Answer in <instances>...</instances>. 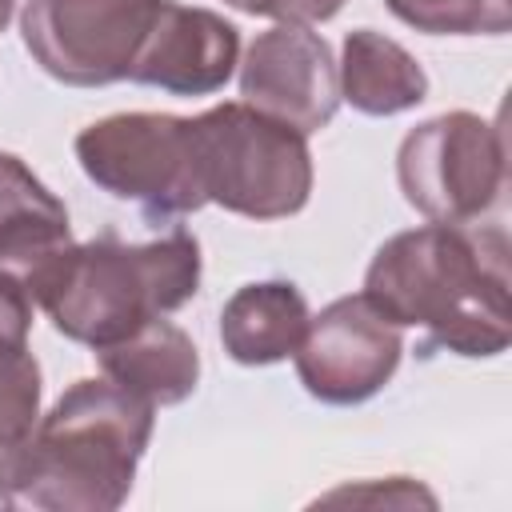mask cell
I'll use <instances>...</instances> for the list:
<instances>
[{
    "label": "cell",
    "mask_w": 512,
    "mask_h": 512,
    "mask_svg": "<svg viewBox=\"0 0 512 512\" xmlns=\"http://www.w3.org/2000/svg\"><path fill=\"white\" fill-rule=\"evenodd\" d=\"M504 228L420 224L384 240L364 272V300L396 328H424L456 356H500L512 340Z\"/></svg>",
    "instance_id": "6da1fadb"
},
{
    "label": "cell",
    "mask_w": 512,
    "mask_h": 512,
    "mask_svg": "<svg viewBox=\"0 0 512 512\" xmlns=\"http://www.w3.org/2000/svg\"><path fill=\"white\" fill-rule=\"evenodd\" d=\"M156 408L120 384L76 380L40 420L0 504L40 512H116L152 440Z\"/></svg>",
    "instance_id": "7a4b0ae2"
},
{
    "label": "cell",
    "mask_w": 512,
    "mask_h": 512,
    "mask_svg": "<svg viewBox=\"0 0 512 512\" xmlns=\"http://www.w3.org/2000/svg\"><path fill=\"white\" fill-rule=\"evenodd\" d=\"M196 288L200 244L192 232L172 228L148 244H128L116 232H104L68 248L36 308L48 312L60 336L100 352L140 324L176 312Z\"/></svg>",
    "instance_id": "3957f363"
},
{
    "label": "cell",
    "mask_w": 512,
    "mask_h": 512,
    "mask_svg": "<svg viewBox=\"0 0 512 512\" xmlns=\"http://www.w3.org/2000/svg\"><path fill=\"white\" fill-rule=\"evenodd\" d=\"M188 120L208 204L248 220H284L308 204L312 152L304 132L248 104H216Z\"/></svg>",
    "instance_id": "277c9868"
},
{
    "label": "cell",
    "mask_w": 512,
    "mask_h": 512,
    "mask_svg": "<svg viewBox=\"0 0 512 512\" xmlns=\"http://www.w3.org/2000/svg\"><path fill=\"white\" fill-rule=\"evenodd\" d=\"M72 148L96 188L140 204L148 216H188L208 204L188 116L116 112L88 124Z\"/></svg>",
    "instance_id": "5b68a950"
},
{
    "label": "cell",
    "mask_w": 512,
    "mask_h": 512,
    "mask_svg": "<svg viewBox=\"0 0 512 512\" xmlns=\"http://www.w3.org/2000/svg\"><path fill=\"white\" fill-rule=\"evenodd\" d=\"M396 180L424 220L476 224L508 188L504 128L476 112L432 116L400 140Z\"/></svg>",
    "instance_id": "8992f818"
},
{
    "label": "cell",
    "mask_w": 512,
    "mask_h": 512,
    "mask_svg": "<svg viewBox=\"0 0 512 512\" xmlns=\"http://www.w3.org/2000/svg\"><path fill=\"white\" fill-rule=\"evenodd\" d=\"M156 12L160 0H28L20 36L52 80L100 88L128 80Z\"/></svg>",
    "instance_id": "52a82bcc"
},
{
    "label": "cell",
    "mask_w": 512,
    "mask_h": 512,
    "mask_svg": "<svg viewBox=\"0 0 512 512\" xmlns=\"http://www.w3.org/2000/svg\"><path fill=\"white\" fill-rule=\"evenodd\" d=\"M400 352V328L360 292L332 300L320 316H308L304 340L292 356L308 396L324 404H364L396 376Z\"/></svg>",
    "instance_id": "ba28073f"
},
{
    "label": "cell",
    "mask_w": 512,
    "mask_h": 512,
    "mask_svg": "<svg viewBox=\"0 0 512 512\" xmlns=\"http://www.w3.org/2000/svg\"><path fill=\"white\" fill-rule=\"evenodd\" d=\"M240 96L248 108L312 136L340 108V76L332 48L308 24H276L260 32L240 60Z\"/></svg>",
    "instance_id": "9c48e42d"
},
{
    "label": "cell",
    "mask_w": 512,
    "mask_h": 512,
    "mask_svg": "<svg viewBox=\"0 0 512 512\" xmlns=\"http://www.w3.org/2000/svg\"><path fill=\"white\" fill-rule=\"evenodd\" d=\"M240 64V32L212 8H188L160 0L156 24L144 36L128 80L172 92V96H212L228 84Z\"/></svg>",
    "instance_id": "30bf717a"
},
{
    "label": "cell",
    "mask_w": 512,
    "mask_h": 512,
    "mask_svg": "<svg viewBox=\"0 0 512 512\" xmlns=\"http://www.w3.org/2000/svg\"><path fill=\"white\" fill-rule=\"evenodd\" d=\"M72 248L68 208L32 168L0 152V272L24 284L32 304Z\"/></svg>",
    "instance_id": "8fae6325"
},
{
    "label": "cell",
    "mask_w": 512,
    "mask_h": 512,
    "mask_svg": "<svg viewBox=\"0 0 512 512\" xmlns=\"http://www.w3.org/2000/svg\"><path fill=\"white\" fill-rule=\"evenodd\" d=\"M32 296L20 280L0 272V500L8 496L16 468L40 420V364L28 348Z\"/></svg>",
    "instance_id": "7c38bea8"
},
{
    "label": "cell",
    "mask_w": 512,
    "mask_h": 512,
    "mask_svg": "<svg viewBox=\"0 0 512 512\" xmlns=\"http://www.w3.org/2000/svg\"><path fill=\"white\" fill-rule=\"evenodd\" d=\"M96 356L112 384L148 400L152 408L180 404L200 384V352H196L192 336L164 316L140 324L136 332L100 348Z\"/></svg>",
    "instance_id": "4fadbf2b"
},
{
    "label": "cell",
    "mask_w": 512,
    "mask_h": 512,
    "mask_svg": "<svg viewBox=\"0 0 512 512\" xmlns=\"http://www.w3.org/2000/svg\"><path fill=\"white\" fill-rule=\"evenodd\" d=\"M308 328V300L292 280L244 284L220 308V344L236 364L260 368L288 360Z\"/></svg>",
    "instance_id": "5bb4252c"
},
{
    "label": "cell",
    "mask_w": 512,
    "mask_h": 512,
    "mask_svg": "<svg viewBox=\"0 0 512 512\" xmlns=\"http://www.w3.org/2000/svg\"><path fill=\"white\" fill-rule=\"evenodd\" d=\"M336 76L340 100L364 116H396L428 96V76L416 56L376 28H356L344 36Z\"/></svg>",
    "instance_id": "9a60e30c"
},
{
    "label": "cell",
    "mask_w": 512,
    "mask_h": 512,
    "mask_svg": "<svg viewBox=\"0 0 512 512\" xmlns=\"http://www.w3.org/2000/svg\"><path fill=\"white\" fill-rule=\"evenodd\" d=\"M396 20L428 36H500L512 24L508 0H384Z\"/></svg>",
    "instance_id": "2e32d148"
},
{
    "label": "cell",
    "mask_w": 512,
    "mask_h": 512,
    "mask_svg": "<svg viewBox=\"0 0 512 512\" xmlns=\"http://www.w3.org/2000/svg\"><path fill=\"white\" fill-rule=\"evenodd\" d=\"M224 4L236 12H248V16L280 20V24H324L348 0H224Z\"/></svg>",
    "instance_id": "e0dca14e"
},
{
    "label": "cell",
    "mask_w": 512,
    "mask_h": 512,
    "mask_svg": "<svg viewBox=\"0 0 512 512\" xmlns=\"http://www.w3.org/2000/svg\"><path fill=\"white\" fill-rule=\"evenodd\" d=\"M332 500H384V504H436V496L432 492H424L420 484H412L408 476H392V484H368V488H340V492H332V496H324V504H332Z\"/></svg>",
    "instance_id": "ac0fdd59"
},
{
    "label": "cell",
    "mask_w": 512,
    "mask_h": 512,
    "mask_svg": "<svg viewBox=\"0 0 512 512\" xmlns=\"http://www.w3.org/2000/svg\"><path fill=\"white\" fill-rule=\"evenodd\" d=\"M12 8H16V0H0V32H4L8 20H12Z\"/></svg>",
    "instance_id": "d6986e66"
}]
</instances>
